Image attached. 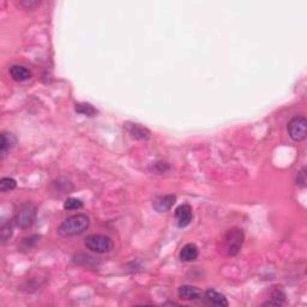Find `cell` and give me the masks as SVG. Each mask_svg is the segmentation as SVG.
Instances as JSON below:
<instances>
[{
	"mask_svg": "<svg viewBox=\"0 0 307 307\" xmlns=\"http://www.w3.org/2000/svg\"><path fill=\"white\" fill-rule=\"evenodd\" d=\"M90 218L86 214H77L66 218L58 227V234L63 238H72L83 234L89 228Z\"/></svg>",
	"mask_w": 307,
	"mask_h": 307,
	"instance_id": "1",
	"label": "cell"
},
{
	"mask_svg": "<svg viewBox=\"0 0 307 307\" xmlns=\"http://www.w3.org/2000/svg\"><path fill=\"white\" fill-rule=\"evenodd\" d=\"M84 246L89 251L103 254L112 251L113 241L109 236L103 235V234H91L84 239Z\"/></svg>",
	"mask_w": 307,
	"mask_h": 307,
	"instance_id": "2",
	"label": "cell"
},
{
	"mask_svg": "<svg viewBox=\"0 0 307 307\" xmlns=\"http://www.w3.org/2000/svg\"><path fill=\"white\" fill-rule=\"evenodd\" d=\"M37 215V209L33 203H24L20 205L14 217V222L20 229H28L34 224Z\"/></svg>",
	"mask_w": 307,
	"mask_h": 307,
	"instance_id": "3",
	"label": "cell"
},
{
	"mask_svg": "<svg viewBox=\"0 0 307 307\" xmlns=\"http://www.w3.org/2000/svg\"><path fill=\"white\" fill-rule=\"evenodd\" d=\"M244 240L245 235L241 229L232 228L227 231L226 235H224V245H226L227 253L229 256H236L241 250Z\"/></svg>",
	"mask_w": 307,
	"mask_h": 307,
	"instance_id": "4",
	"label": "cell"
},
{
	"mask_svg": "<svg viewBox=\"0 0 307 307\" xmlns=\"http://www.w3.org/2000/svg\"><path fill=\"white\" fill-rule=\"evenodd\" d=\"M288 135L293 141L303 142L307 138V120L304 115L294 117L287 125Z\"/></svg>",
	"mask_w": 307,
	"mask_h": 307,
	"instance_id": "5",
	"label": "cell"
},
{
	"mask_svg": "<svg viewBox=\"0 0 307 307\" xmlns=\"http://www.w3.org/2000/svg\"><path fill=\"white\" fill-rule=\"evenodd\" d=\"M192 208L190 204H181L175 209V221L179 228L187 227L192 221Z\"/></svg>",
	"mask_w": 307,
	"mask_h": 307,
	"instance_id": "6",
	"label": "cell"
},
{
	"mask_svg": "<svg viewBox=\"0 0 307 307\" xmlns=\"http://www.w3.org/2000/svg\"><path fill=\"white\" fill-rule=\"evenodd\" d=\"M175 200H177V197L174 195L160 196L153 202V208L157 213H166V211L171 210Z\"/></svg>",
	"mask_w": 307,
	"mask_h": 307,
	"instance_id": "7",
	"label": "cell"
},
{
	"mask_svg": "<svg viewBox=\"0 0 307 307\" xmlns=\"http://www.w3.org/2000/svg\"><path fill=\"white\" fill-rule=\"evenodd\" d=\"M16 144L17 138L14 133L2 132L1 142H0V156H1V159H5V156L16 146Z\"/></svg>",
	"mask_w": 307,
	"mask_h": 307,
	"instance_id": "8",
	"label": "cell"
},
{
	"mask_svg": "<svg viewBox=\"0 0 307 307\" xmlns=\"http://www.w3.org/2000/svg\"><path fill=\"white\" fill-rule=\"evenodd\" d=\"M125 127L126 130H127V132L130 133L133 138L142 139V141H146V139L150 138V131L146 127H144V126L139 125V124L126 123Z\"/></svg>",
	"mask_w": 307,
	"mask_h": 307,
	"instance_id": "9",
	"label": "cell"
},
{
	"mask_svg": "<svg viewBox=\"0 0 307 307\" xmlns=\"http://www.w3.org/2000/svg\"><path fill=\"white\" fill-rule=\"evenodd\" d=\"M178 295L180 299L187 301H193L198 300V299L202 298V290L197 287H193V286H181V287L178 289Z\"/></svg>",
	"mask_w": 307,
	"mask_h": 307,
	"instance_id": "10",
	"label": "cell"
},
{
	"mask_svg": "<svg viewBox=\"0 0 307 307\" xmlns=\"http://www.w3.org/2000/svg\"><path fill=\"white\" fill-rule=\"evenodd\" d=\"M204 298L209 304H211V305H214V306H218V307L228 306V300H227L226 296H224L223 294L218 293V291H216L214 289L206 290L204 294Z\"/></svg>",
	"mask_w": 307,
	"mask_h": 307,
	"instance_id": "11",
	"label": "cell"
},
{
	"mask_svg": "<svg viewBox=\"0 0 307 307\" xmlns=\"http://www.w3.org/2000/svg\"><path fill=\"white\" fill-rule=\"evenodd\" d=\"M198 254H199V251H198V247L197 245L192 244H186L185 246H182V249L180 250V259L182 262H195L196 259L198 258Z\"/></svg>",
	"mask_w": 307,
	"mask_h": 307,
	"instance_id": "12",
	"label": "cell"
},
{
	"mask_svg": "<svg viewBox=\"0 0 307 307\" xmlns=\"http://www.w3.org/2000/svg\"><path fill=\"white\" fill-rule=\"evenodd\" d=\"M10 74H11L12 79L16 82H24L32 77V72L29 69L22 65H14L10 68Z\"/></svg>",
	"mask_w": 307,
	"mask_h": 307,
	"instance_id": "13",
	"label": "cell"
},
{
	"mask_svg": "<svg viewBox=\"0 0 307 307\" xmlns=\"http://www.w3.org/2000/svg\"><path fill=\"white\" fill-rule=\"evenodd\" d=\"M74 110H76L77 113H79V114L82 115H86V117H89V118H92L95 117V115L97 114V109L94 107L92 105H90V103H77L76 107H74Z\"/></svg>",
	"mask_w": 307,
	"mask_h": 307,
	"instance_id": "14",
	"label": "cell"
},
{
	"mask_svg": "<svg viewBox=\"0 0 307 307\" xmlns=\"http://www.w3.org/2000/svg\"><path fill=\"white\" fill-rule=\"evenodd\" d=\"M286 300V294L281 289L272 290L271 295H270V300H268L264 304V306H281Z\"/></svg>",
	"mask_w": 307,
	"mask_h": 307,
	"instance_id": "15",
	"label": "cell"
},
{
	"mask_svg": "<svg viewBox=\"0 0 307 307\" xmlns=\"http://www.w3.org/2000/svg\"><path fill=\"white\" fill-rule=\"evenodd\" d=\"M40 235H30L28 236V238H24L22 240V242H20V245L18 246V249L20 250V251H30V250L33 249V247H35L36 245H37V242L40 241Z\"/></svg>",
	"mask_w": 307,
	"mask_h": 307,
	"instance_id": "16",
	"label": "cell"
},
{
	"mask_svg": "<svg viewBox=\"0 0 307 307\" xmlns=\"http://www.w3.org/2000/svg\"><path fill=\"white\" fill-rule=\"evenodd\" d=\"M14 223L15 222L10 221L5 222L1 226V228H0V238H1L2 244H5L12 236V233H14Z\"/></svg>",
	"mask_w": 307,
	"mask_h": 307,
	"instance_id": "17",
	"label": "cell"
},
{
	"mask_svg": "<svg viewBox=\"0 0 307 307\" xmlns=\"http://www.w3.org/2000/svg\"><path fill=\"white\" fill-rule=\"evenodd\" d=\"M17 186V182L16 180L12 179V178H2L1 180H0V191L1 192H9V191H12L15 190Z\"/></svg>",
	"mask_w": 307,
	"mask_h": 307,
	"instance_id": "18",
	"label": "cell"
},
{
	"mask_svg": "<svg viewBox=\"0 0 307 307\" xmlns=\"http://www.w3.org/2000/svg\"><path fill=\"white\" fill-rule=\"evenodd\" d=\"M83 208V202L77 198H68L64 202V209L65 210H79Z\"/></svg>",
	"mask_w": 307,
	"mask_h": 307,
	"instance_id": "19",
	"label": "cell"
},
{
	"mask_svg": "<svg viewBox=\"0 0 307 307\" xmlns=\"http://www.w3.org/2000/svg\"><path fill=\"white\" fill-rule=\"evenodd\" d=\"M306 169L303 168L300 172L298 173V177H296V185L300 187L306 186Z\"/></svg>",
	"mask_w": 307,
	"mask_h": 307,
	"instance_id": "20",
	"label": "cell"
},
{
	"mask_svg": "<svg viewBox=\"0 0 307 307\" xmlns=\"http://www.w3.org/2000/svg\"><path fill=\"white\" fill-rule=\"evenodd\" d=\"M20 4H23V5H25V6H28V7H32L33 5H37V4H40V1H37V0H30V1H25V0H22V1H20Z\"/></svg>",
	"mask_w": 307,
	"mask_h": 307,
	"instance_id": "21",
	"label": "cell"
}]
</instances>
